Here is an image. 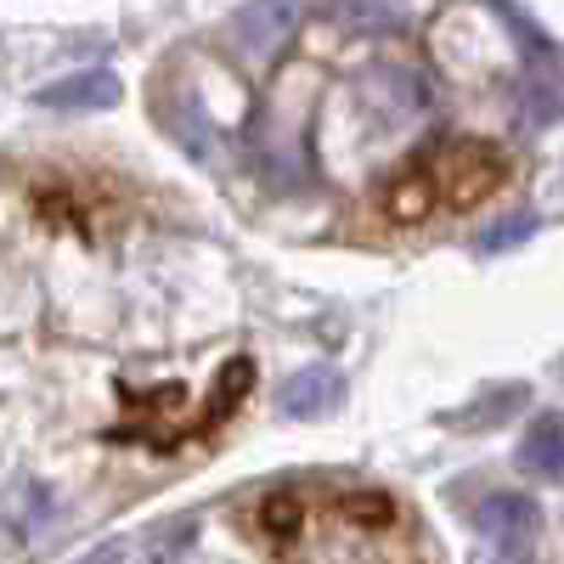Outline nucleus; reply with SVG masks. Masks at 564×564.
<instances>
[{"label":"nucleus","mask_w":564,"mask_h":564,"mask_svg":"<svg viewBox=\"0 0 564 564\" xmlns=\"http://www.w3.org/2000/svg\"><path fill=\"white\" fill-rule=\"evenodd\" d=\"M294 513L282 525V564H406L401 508L379 491H350L334 502H276Z\"/></svg>","instance_id":"nucleus-1"},{"label":"nucleus","mask_w":564,"mask_h":564,"mask_svg":"<svg viewBox=\"0 0 564 564\" xmlns=\"http://www.w3.org/2000/svg\"><path fill=\"white\" fill-rule=\"evenodd\" d=\"M502 186V153L480 141H446L423 153L395 186H390V215L395 220H430L435 209H475Z\"/></svg>","instance_id":"nucleus-2"},{"label":"nucleus","mask_w":564,"mask_h":564,"mask_svg":"<svg viewBox=\"0 0 564 564\" xmlns=\"http://www.w3.org/2000/svg\"><path fill=\"white\" fill-rule=\"evenodd\" d=\"M124 97L119 74L108 68H90V74H68V79H52L34 90L40 108H57V113H97V108H113Z\"/></svg>","instance_id":"nucleus-3"},{"label":"nucleus","mask_w":564,"mask_h":564,"mask_svg":"<svg viewBox=\"0 0 564 564\" xmlns=\"http://www.w3.org/2000/svg\"><path fill=\"white\" fill-rule=\"evenodd\" d=\"M475 525H480L497 547H508V542H536L542 508H536L525 491H491V497L475 508Z\"/></svg>","instance_id":"nucleus-4"},{"label":"nucleus","mask_w":564,"mask_h":564,"mask_svg":"<svg viewBox=\"0 0 564 564\" xmlns=\"http://www.w3.org/2000/svg\"><path fill=\"white\" fill-rule=\"evenodd\" d=\"M339 401H345V372L339 367H305V372H294V379L276 390V406L289 417H322V412H334Z\"/></svg>","instance_id":"nucleus-5"},{"label":"nucleus","mask_w":564,"mask_h":564,"mask_svg":"<svg viewBox=\"0 0 564 564\" xmlns=\"http://www.w3.org/2000/svg\"><path fill=\"white\" fill-rule=\"evenodd\" d=\"M513 463H520L531 480H564V412L531 417V430H525L520 452H513Z\"/></svg>","instance_id":"nucleus-6"},{"label":"nucleus","mask_w":564,"mask_h":564,"mask_svg":"<svg viewBox=\"0 0 564 564\" xmlns=\"http://www.w3.org/2000/svg\"><path fill=\"white\" fill-rule=\"evenodd\" d=\"M520 113H525V124L564 119V68H558V57L553 63H531V74L520 85Z\"/></svg>","instance_id":"nucleus-7"},{"label":"nucleus","mask_w":564,"mask_h":564,"mask_svg":"<svg viewBox=\"0 0 564 564\" xmlns=\"http://www.w3.org/2000/svg\"><path fill=\"white\" fill-rule=\"evenodd\" d=\"M294 23H300L294 7H243V12H238V34H243L249 52H276V45L289 40Z\"/></svg>","instance_id":"nucleus-8"},{"label":"nucleus","mask_w":564,"mask_h":564,"mask_svg":"<svg viewBox=\"0 0 564 564\" xmlns=\"http://www.w3.org/2000/svg\"><path fill=\"white\" fill-rule=\"evenodd\" d=\"M491 406H475V412H457L452 423H457V430H480V423H497V417H508L513 406H520L525 401V390L520 384H508V390H497V395H486Z\"/></svg>","instance_id":"nucleus-9"},{"label":"nucleus","mask_w":564,"mask_h":564,"mask_svg":"<svg viewBox=\"0 0 564 564\" xmlns=\"http://www.w3.org/2000/svg\"><path fill=\"white\" fill-rule=\"evenodd\" d=\"M536 231V215H513L508 226H491L486 238H480V254H502V249H513V243H525Z\"/></svg>","instance_id":"nucleus-10"},{"label":"nucleus","mask_w":564,"mask_h":564,"mask_svg":"<svg viewBox=\"0 0 564 564\" xmlns=\"http://www.w3.org/2000/svg\"><path fill=\"white\" fill-rule=\"evenodd\" d=\"M491 564H536V542H508V547H497Z\"/></svg>","instance_id":"nucleus-11"},{"label":"nucleus","mask_w":564,"mask_h":564,"mask_svg":"<svg viewBox=\"0 0 564 564\" xmlns=\"http://www.w3.org/2000/svg\"><path fill=\"white\" fill-rule=\"evenodd\" d=\"M97 564H113V553H102V558H97Z\"/></svg>","instance_id":"nucleus-12"}]
</instances>
